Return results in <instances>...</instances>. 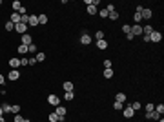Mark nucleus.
Returning a JSON list of instances; mask_svg holds the SVG:
<instances>
[{
	"instance_id": "24",
	"label": "nucleus",
	"mask_w": 164,
	"mask_h": 122,
	"mask_svg": "<svg viewBox=\"0 0 164 122\" xmlns=\"http://www.w3.org/2000/svg\"><path fill=\"white\" fill-rule=\"evenodd\" d=\"M4 27H6V31H13V29H15V24H13V22H6Z\"/></svg>"
},
{
	"instance_id": "48",
	"label": "nucleus",
	"mask_w": 164,
	"mask_h": 122,
	"mask_svg": "<svg viewBox=\"0 0 164 122\" xmlns=\"http://www.w3.org/2000/svg\"><path fill=\"white\" fill-rule=\"evenodd\" d=\"M4 93H6V91H4V89H2V88H0V95H4Z\"/></svg>"
},
{
	"instance_id": "22",
	"label": "nucleus",
	"mask_w": 164,
	"mask_h": 122,
	"mask_svg": "<svg viewBox=\"0 0 164 122\" xmlns=\"http://www.w3.org/2000/svg\"><path fill=\"white\" fill-rule=\"evenodd\" d=\"M113 108H115L117 111H120V109H124V104H122V102H117V100H115V104H113Z\"/></svg>"
},
{
	"instance_id": "37",
	"label": "nucleus",
	"mask_w": 164,
	"mask_h": 122,
	"mask_svg": "<svg viewBox=\"0 0 164 122\" xmlns=\"http://www.w3.org/2000/svg\"><path fill=\"white\" fill-rule=\"evenodd\" d=\"M95 38H97V40H102V38H104V33H102V31H97V33H95Z\"/></svg>"
},
{
	"instance_id": "50",
	"label": "nucleus",
	"mask_w": 164,
	"mask_h": 122,
	"mask_svg": "<svg viewBox=\"0 0 164 122\" xmlns=\"http://www.w3.org/2000/svg\"><path fill=\"white\" fill-rule=\"evenodd\" d=\"M157 122H164V120H162V118H159V120H157Z\"/></svg>"
},
{
	"instance_id": "13",
	"label": "nucleus",
	"mask_w": 164,
	"mask_h": 122,
	"mask_svg": "<svg viewBox=\"0 0 164 122\" xmlns=\"http://www.w3.org/2000/svg\"><path fill=\"white\" fill-rule=\"evenodd\" d=\"M9 66H11V69H16V68L20 66V60H18V58H11V60H9Z\"/></svg>"
},
{
	"instance_id": "7",
	"label": "nucleus",
	"mask_w": 164,
	"mask_h": 122,
	"mask_svg": "<svg viewBox=\"0 0 164 122\" xmlns=\"http://www.w3.org/2000/svg\"><path fill=\"white\" fill-rule=\"evenodd\" d=\"M160 38H162V35H160L159 31H153V33L150 35V40H151V42H160Z\"/></svg>"
},
{
	"instance_id": "35",
	"label": "nucleus",
	"mask_w": 164,
	"mask_h": 122,
	"mask_svg": "<svg viewBox=\"0 0 164 122\" xmlns=\"http://www.w3.org/2000/svg\"><path fill=\"white\" fill-rule=\"evenodd\" d=\"M28 53H37V46H35V44L28 46Z\"/></svg>"
},
{
	"instance_id": "36",
	"label": "nucleus",
	"mask_w": 164,
	"mask_h": 122,
	"mask_svg": "<svg viewBox=\"0 0 164 122\" xmlns=\"http://www.w3.org/2000/svg\"><path fill=\"white\" fill-rule=\"evenodd\" d=\"M155 111H157L159 115H162V113H164V106H162V104H160V106H155Z\"/></svg>"
},
{
	"instance_id": "14",
	"label": "nucleus",
	"mask_w": 164,
	"mask_h": 122,
	"mask_svg": "<svg viewBox=\"0 0 164 122\" xmlns=\"http://www.w3.org/2000/svg\"><path fill=\"white\" fill-rule=\"evenodd\" d=\"M55 113H57L58 117H66V108H62V106L58 104V106H57V111H55Z\"/></svg>"
},
{
	"instance_id": "26",
	"label": "nucleus",
	"mask_w": 164,
	"mask_h": 122,
	"mask_svg": "<svg viewBox=\"0 0 164 122\" xmlns=\"http://www.w3.org/2000/svg\"><path fill=\"white\" fill-rule=\"evenodd\" d=\"M122 31H124L126 35H130V33H131V26H128V24H124V26H122Z\"/></svg>"
},
{
	"instance_id": "47",
	"label": "nucleus",
	"mask_w": 164,
	"mask_h": 122,
	"mask_svg": "<svg viewBox=\"0 0 164 122\" xmlns=\"http://www.w3.org/2000/svg\"><path fill=\"white\" fill-rule=\"evenodd\" d=\"M2 115H4V109H2V108H0V117H2Z\"/></svg>"
},
{
	"instance_id": "42",
	"label": "nucleus",
	"mask_w": 164,
	"mask_h": 122,
	"mask_svg": "<svg viewBox=\"0 0 164 122\" xmlns=\"http://www.w3.org/2000/svg\"><path fill=\"white\" fill-rule=\"evenodd\" d=\"M20 66H28V58H26V57L20 58Z\"/></svg>"
},
{
	"instance_id": "10",
	"label": "nucleus",
	"mask_w": 164,
	"mask_h": 122,
	"mask_svg": "<svg viewBox=\"0 0 164 122\" xmlns=\"http://www.w3.org/2000/svg\"><path fill=\"white\" fill-rule=\"evenodd\" d=\"M146 117H148V118H151V120H159V118H160V115H159L155 109H153V111H148V113H146Z\"/></svg>"
},
{
	"instance_id": "1",
	"label": "nucleus",
	"mask_w": 164,
	"mask_h": 122,
	"mask_svg": "<svg viewBox=\"0 0 164 122\" xmlns=\"http://www.w3.org/2000/svg\"><path fill=\"white\" fill-rule=\"evenodd\" d=\"M140 16H142V20H150L151 16H153V11L150 9V7H144L140 11Z\"/></svg>"
},
{
	"instance_id": "8",
	"label": "nucleus",
	"mask_w": 164,
	"mask_h": 122,
	"mask_svg": "<svg viewBox=\"0 0 164 122\" xmlns=\"http://www.w3.org/2000/svg\"><path fill=\"white\" fill-rule=\"evenodd\" d=\"M48 102H49V104H51V106H58V97H57V95H53V93H51V95H49V97H48Z\"/></svg>"
},
{
	"instance_id": "29",
	"label": "nucleus",
	"mask_w": 164,
	"mask_h": 122,
	"mask_svg": "<svg viewBox=\"0 0 164 122\" xmlns=\"http://www.w3.org/2000/svg\"><path fill=\"white\" fill-rule=\"evenodd\" d=\"M113 77V69H106L104 71V78H111Z\"/></svg>"
},
{
	"instance_id": "15",
	"label": "nucleus",
	"mask_w": 164,
	"mask_h": 122,
	"mask_svg": "<svg viewBox=\"0 0 164 122\" xmlns=\"http://www.w3.org/2000/svg\"><path fill=\"white\" fill-rule=\"evenodd\" d=\"M97 48H98V49H106V48H108V42H106L104 38H102V40H97Z\"/></svg>"
},
{
	"instance_id": "6",
	"label": "nucleus",
	"mask_w": 164,
	"mask_h": 122,
	"mask_svg": "<svg viewBox=\"0 0 164 122\" xmlns=\"http://www.w3.org/2000/svg\"><path fill=\"white\" fill-rule=\"evenodd\" d=\"M130 35H133V36H135V35H142V26H140V24H135V26L131 27V33H130Z\"/></svg>"
},
{
	"instance_id": "9",
	"label": "nucleus",
	"mask_w": 164,
	"mask_h": 122,
	"mask_svg": "<svg viewBox=\"0 0 164 122\" xmlns=\"http://www.w3.org/2000/svg\"><path fill=\"white\" fill-rule=\"evenodd\" d=\"M28 26H38V15H29V22Z\"/></svg>"
},
{
	"instance_id": "5",
	"label": "nucleus",
	"mask_w": 164,
	"mask_h": 122,
	"mask_svg": "<svg viewBox=\"0 0 164 122\" xmlns=\"http://www.w3.org/2000/svg\"><path fill=\"white\" fill-rule=\"evenodd\" d=\"M7 78H9V80H13V82H15V80H18V78H20V73H18V69H11Z\"/></svg>"
},
{
	"instance_id": "31",
	"label": "nucleus",
	"mask_w": 164,
	"mask_h": 122,
	"mask_svg": "<svg viewBox=\"0 0 164 122\" xmlns=\"http://www.w3.org/2000/svg\"><path fill=\"white\" fill-rule=\"evenodd\" d=\"M18 111H20V106H16V104L11 106V113H13V115H18Z\"/></svg>"
},
{
	"instance_id": "12",
	"label": "nucleus",
	"mask_w": 164,
	"mask_h": 122,
	"mask_svg": "<svg viewBox=\"0 0 164 122\" xmlns=\"http://www.w3.org/2000/svg\"><path fill=\"white\" fill-rule=\"evenodd\" d=\"M9 22H13V24H18V22H20V15L13 11V15H11V18H9Z\"/></svg>"
},
{
	"instance_id": "28",
	"label": "nucleus",
	"mask_w": 164,
	"mask_h": 122,
	"mask_svg": "<svg viewBox=\"0 0 164 122\" xmlns=\"http://www.w3.org/2000/svg\"><path fill=\"white\" fill-rule=\"evenodd\" d=\"M108 18H111V20H117V18H119V13H117V11H111V13L108 15Z\"/></svg>"
},
{
	"instance_id": "30",
	"label": "nucleus",
	"mask_w": 164,
	"mask_h": 122,
	"mask_svg": "<svg viewBox=\"0 0 164 122\" xmlns=\"http://www.w3.org/2000/svg\"><path fill=\"white\" fill-rule=\"evenodd\" d=\"M140 108H142V106H140V102H133V104H131V109H133V111H139Z\"/></svg>"
},
{
	"instance_id": "2",
	"label": "nucleus",
	"mask_w": 164,
	"mask_h": 122,
	"mask_svg": "<svg viewBox=\"0 0 164 122\" xmlns=\"http://www.w3.org/2000/svg\"><path fill=\"white\" fill-rule=\"evenodd\" d=\"M15 31H16V33H20V35H24V33L28 31V26H26V24H22V22H18V24H15Z\"/></svg>"
},
{
	"instance_id": "45",
	"label": "nucleus",
	"mask_w": 164,
	"mask_h": 122,
	"mask_svg": "<svg viewBox=\"0 0 164 122\" xmlns=\"http://www.w3.org/2000/svg\"><path fill=\"white\" fill-rule=\"evenodd\" d=\"M142 38H144V42H151V40H150V35H142Z\"/></svg>"
},
{
	"instance_id": "20",
	"label": "nucleus",
	"mask_w": 164,
	"mask_h": 122,
	"mask_svg": "<svg viewBox=\"0 0 164 122\" xmlns=\"http://www.w3.org/2000/svg\"><path fill=\"white\" fill-rule=\"evenodd\" d=\"M38 24H48V16L46 15H38Z\"/></svg>"
},
{
	"instance_id": "4",
	"label": "nucleus",
	"mask_w": 164,
	"mask_h": 122,
	"mask_svg": "<svg viewBox=\"0 0 164 122\" xmlns=\"http://www.w3.org/2000/svg\"><path fill=\"white\" fill-rule=\"evenodd\" d=\"M80 42L84 44V46H89V44H91V36H89L88 33H82V36H80Z\"/></svg>"
},
{
	"instance_id": "32",
	"label": "nucleus",
	"mask_w": 164,
	"mask_h": 122,
	"mask_svg": "<svg viewBox=\"0 0 164 122\" xmlns=\"http://www.w3.org/2000/svg\"><path fill=\"white\" fill-rule=\"evenodd\" d=\"M49 122H58V115L57 113H51L49 115Z\"/></svg>"
},
{
	"instance_id": "34",
	"label": "nucleus",
	"mask_w": 164,
	"mask_h": 122,
	"mask_svg": "<svg viewBox=\"0 0 164 122\" xmlns=\"http://www.w3.org/2000/svg\"><path fill=\"white\" fill-rule=\"evenodd\" d=\"M133 20H135V22H137V24H140V22H142V16H140V13H135V16H133Z\"/></svg>"
},
{
	"instance_id": "39",
	"label": "nucleus",
	"mask_w": 164,
	"mask_h": 122,
	"mask_svg": "<svg viewBox=\"0 0 164 122\" xmlns=\"http://www.w3.org/2000/svg\"><path fill=\"white\" fill-rule=\"evenodd\" d=\"M37 64V58L33 57V58H28V66H35Z\"/></svg>"
},
{
	"instance_id": "49",
	"label": "nucleus",
	"mask_w": 164,
	"mask_h": 122,
	"mask_svg": "<svg viewBox=\"0 0 164 122\" xmlns=\"http://www.w3.org/2000/svg\"><path fill=\"white\" fill-rule=\"evenodd\" d=\"M0 122H6V120H4V117H0Z\"/></svg>"
},
{
	"instance_id": "44",
	"label": "nucleus",
	"mask_w": 164,
	"mask_h": 122,
	"mask_svg": "<svg viewBox=\"0 0 164 122\" xmlns=\"http://www.w3.org/2000/svg\"><path fill=\"white\" fill-rule=\"evenodd\" d=\"M153 109H155L153 104H146V113H148V111H153Z\"/></svg>"
},
{
	"instance_id": "23",
	"label": "nucleus",
	"mask_w": 164,
	"mask_h": 122,
	"mask_svg": "<svg viewBox=\"0 0 164 122\" xmlns=\"http://www.w3.org/2000/svg\"><path fill=\"white\" fill-rule=\"evenodd\" d=\"M88 15H97V7L95 6H88Z\"/></svg>"
},
{
	"instance_id": "21",
	"label": "nucleus",
	"mask_w": 164,
	"mask_h": 122,
	"mask_svg": "<svg viewBox=\"0 0 164 122\" xmlns=\"http://www.w3.org/2000/svg\"><path fill=\"white\" fill-rule=\"evenodd\" d=\"M20 7H22V4H20V2H18V0H15V2H13V11L16 13V11H18Z\"/></svg>"
},
{
	"instance_id": "19",
	"label": "nucleus",
	"mask_w": 164,
	"mask_h": 122,
	"mask_svg": "<svg viewBox=\"0 0 164 122\" xmlns=\"http://www.w3.org/2000/svg\"><path fill=\"white\" fill-rule=\"evenodd\" d=\"M18 53H20V55H26V53H28V46L20 44V46H18Z\"/></svg>"
},
{
	"instance_id": "51",
	"label": "nucleus",
	"mask_w": 164,
	"mask_h": 122,
	"mask_svg": "<svg viewBox=\"0 0 164 122\" xmlns=\"http://www.w3.org/2000/svg\"><path fill=\"white\" fill-rule=\"evenodd\" d=\"M0 6H2V0H0Z\"/></svg>"
},
{
	"instance_id": "11",
	"label": "nucleus",
	"mask_w": 164,
	"mask_h": 122,
	"mask_svg": "<svg viewBox=\"0 0 164 122\" xmlns=\"http://www.w3.org/2000/svg\"><path fill=\"white\" fill-rule=\"evenodd\" d=\"M133 115H135V111L131 109V106H128V108H124V117H126V118H131Z\"/></svg>"
},
{
	"instance_id": "40",
	"label": "nucleus",
	"mask_w": 164,
	"mask_h": 122,
	"mask_svg": "<svg viewBox=\"0 0 164 122\" xmlns=\"http://www.w3.org/2000/svg\"><path fill=\"white\" fill-rule=\"evenodd\" d=\"M111 66H113L111 60H104V68H106V69H111Z\"/></svg>"
},
{
	"instance_id": "46",
	"label": "nucleus",
	"mask_w": 164,
	"mask_h": 122,
	"mask_svg": "<svg viewBox=\"0 0 164 122\" xmlns=\"http://www.w3.org/2000/svg\"><path fill=\"white\" fill-rule=\"evenodd\" d=\"M4 82H6V78H4V77H2V75H0V86H2V84H4Z\"/></svg>"
},
{
	"instance_id": "27",
	"label": "nucleus",
	"mask_w": 164,
	"mask_h": 122,
	"mask_svg": "<svg viewBox=\"0 0 164 122\" xmlns=\"http://www.w3.org/2000/svg\"><path fill=\"white\" fill-rule=\"evenodd\" d=\"M35 58H37V62H42V60L46 58V55H44V53H37V57H35Z\"/></svg>"
},
{
	"instance_id": "18",
	"label": "nucleus",
	"mask_w": 164,
	"mask_h": 122,
	"mask_svg": "<svg viewBox=\"0 0 164 122\" xmlns=\"http://www.w3.org/2000/svg\"><path fill=\"white\" fill-rule=\"evenodd\" d=\"M64 91H73V82L66 80V82H64Z\"/></svg>"
},
{
	"instance_id": "17",
	"label": "nucleus",
	"mask_w": 164,
	"mask_h": 122,
	"mask_svg": "<svg viewBox=\"0 0 164 122\" xmlns=\"http://www.w3.org/2000/svg\"><path fill=\"white\" fill-rule=\"evenodd\" d=\"M153 33V27L146 24V27H142V35H151Z\"/></svg>"
},
{
	"instance_id": "41",
	"label": "nucleus",
	"mask_w": 164,
	"mask_h": 122,
	"mask_svg": "<svg viewBox=\"0 0 164 122\" xmlns=\"http://www.w3.org/2000/svg\"><path fill=\"white\" fill-rule=\"evenodd\" d=\"M26 118L24 117H20V115H15V122H24Z\"/></svg>"
},
{
	"instance_id": "25",
	"label": "nucleus",
	"mask_w": 164,
	"mask_h": 122,
	"mask_svg": "<svg viewBox=\"0 0 164 122\" xmlns=\"http://www.w3.org/2000/svg\"><path fill=\"white\" fill-rule=\"evenodd\" d=\"M73 97H75V93H73V91H66V95H64V98H66V100H73Z\"/></svg>"
},
{
	"instance_id": "3",
	"label": "nucleus",
	"mask_w": 164,
	"mask_h": 122,
	"mask_svg": "<svg viewBox=\"0 0 164 122\" xmlns=\"http://www.w3.org/2000/svg\"><path fill=\"white\" fill-rule=\"evenodd\" d=\"M22 44H24V46H31V44H33L31 35H28V33H24V35H22Z\"/></svg>"
},
{
	"instance_id": "16",
	"label": "nucleus",
	"mask_w": 164,
	"mask_h": 122,
	"mask_svg": "<svg viewBox=\"0 0 164 122\" xmlns=\"http://www.w3.org/2000/svg\"><path fill=\"white\" fill-rule=\"evenodd\" d=\"M115 100H117V102H122V104H124V102H126V95H124V93H117V98H115Z\"/></svg>"
},
{
	"instance_id": "43",
	"label": "nucleus",
	"mask_w": 164,
	"mask_h": 122,
	"mask_svg": "<svg viewBox=\"0 0 164 122\" xmlns=\"http://www.w3.org/2000/svg\"><path fill=\"white\" fill-rule=\"evenodd\" d=\"M106 9H108V13H111V11H115V6H113V4H108Z\"/></svg>"
},
{
	"instance_id": "33",
	"label": "nucleus",
	"mask_w": 164,
	"mask_h": 122,
	"mask_svg": "<svg viewBox=\"0 0 164 122\" xmlns=\"http://www.w3.org/2000/svg\"><path fill=\"white\" fill-rule=\"evenodd\" d=\"M98 13H100V18H106V16H108V15H110V13H108V9H106V7H104V9H100V11H98Z\"/></svg>"
},
{
	"instance_id": "38",
	"label": "nucleus",
	"mask_w": 164,
	"mask_h": 122,
	"mask_svg": "<svg viewBox=\"0 0 164 122\" xmlns=\"http://www.w3.org/2000/svg\"><path fill=\"white\" fill-rule=\"evenodd\" d=\"M2 109H4V113H11V106H9V104H4Z\"/></svg>"
}]
</instances>
